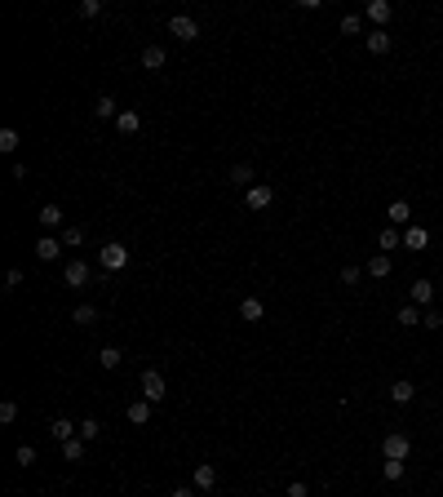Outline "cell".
<instances>
[{
	"instance_id": "cell-1",
	"label": "cell",
	"mask_w": 443,
	"mask_h": 497,
	"mask_svg": "<svg viewBox=\"0 0 443 497\" xmlns=\"http://www.w3.org/2000/svg\"><path fill=\"white\" fill-rule=\"evenodd\" d=\"M408 453H412V439L403 431H390L381 439V457H390V462H408Z\"/></svg>"
},
{
	"instance_id": "cell-2",
	"label": "cell",
	"mask_w": 443,
	"mask_h": 497,
	"mask_svg": "<svg viewBox=\"0 0 443 497\" xmlns=\"http://www.w3.org/2000/svg\"><path fill=\"white\" fill-rule=\"evenodd\" d=\"M168 36L182 40V45H191L195 36H200V23H195L191 14H173V18H168Z\"/></svg>"
},
{
	"instance_id": "cell-3",
	"label": "cell",
	"mask_w": 443,
	"mask_h": 497,
	"mask_svg": "<svg viewBox=\"0 0 443 497\" xmlns=\"http://www.w3.org/2000/svg\"><path fill=\"white\" fill-rule=\"evenodd\" d=\"M142 400H151V404L168 400V382H164V373H155V369H147V373H142Z\"/></svg>"
},
{
	"instance_id": "cell-4",
	"label": "cell",
	"mask_w": 443,
	"mask_h": 497,
	"mask_svg": "<svg viewBox=\"0 0 443 497\" xmlns=\"http://www.w3.org/2000/svg\"><path fill=\"white\" fill-rule=\"evenodd\" d=\"M98 262H102L107 271H120V267H129V249L120 245V240H111V245L98 249Z\"/></svg>"
},
{
	"instance_id": "cell-5",
	"label": "cell",
	"mask_w": 443,
	"mask_h": 497,
	"mask_svg": "<svg viewBox=\"0 0 443 497\" xmlns=\"http://www.w3.org/2000/svg\"><path fill=\"white\" fill-rule=\"evenodd\" d=\"M62 280H67V289H84V284L93 280V267H89V262H67Z\"/></svg>"
},
{
	"instance_id": "cell-6",
	"label": "cell",
	"mask_w": 443,
	"mask_h": 497,
	"mask_svg": "<svg viewBox=\"0 0 443 497\" xmlns=\"http://www.w3.org/2000/svg\"><path fill=\"white\" fill-rule=\"evenodd\" d=\"M244 204H249V209H270V204H275V191H270L266 182H253L249 195H244Z\"/></svg>"
},
{
	"instance_id": "cell-7",
	"label": "cell",
	"mask_w": 443,
	"mask_h": 497,
	"mask_svg": "<svg viewBox=\"0 0 443 497\" xmlns=\"http://www.w3.org/2000/svg\"><path fill=\"white\" fill-rule=\"evenodd\" d=\"M191 484H195L200 493H213V484H218V466H213V462H200V466L191 471Z\"/></svg>"
},
{
	"instance_id": "cell-8",
	"label": "cell",
	"mask_w": 443,
	"mask_h": 497,
	"mask_svg": "<svg viewBox=\"0 0 443 497\" xmlns=\"http://www.w3.org/2000/svg\"><path fill=\"white\" fill-rule=\"evenodd\" d=\"M390 14H394L390 0H368V9H364V18H368V23H377L381 32H385V23H390Z\"/></svg>"
},
{
	"instance_id": "cell-9",
	"label": "cell",
	"mask_w": 443,
	"mask_h": 497,
	"mask_svg": "<svg viewBox=\"0 0 443 497\" xmlns=\"http://www.w3.org/2000/svg\"><path fill=\"white\" fill-rule=\"evenodd\" d=\"M49 435L58 439V444H67V439L80 435V422H71V417H53V422H49Z\"/></svg>"
},
{
	"instance_id": "cell-10",
	"label": "cell",
	"mask_w": 443,
	"mask_h": 497,
	"mask_svg": "<svg viewBox=\"0 0 443 497\" xmlns=\"http://www.w3.org/2000/svg\"><path fill=\"white\" fill-rule=\"evenodd\" d=\"M58 253H62V240L58 236H40V240H36V258H40V262H58Z\"/></svg>"
},
{
	"instance_id": "cell-11",
	"label": "cell",
	"mask_w": 443,
	"mask_h": 497,
	"mask_svg": "<svg viewBox=\"0 0 443 497\" xmlns=\"http://www.w3.org/2000/svg\"><path fill=\"white\" fill-rule=\"evenodd\" d=\"M36 218H40L45 231H58V227H62V204H53V200L40 204V213H36Z\"/></svg>"
},
{
	"instance_id": "cell-12",
	"label": "cell",
	"mask_w": 443,
	"mask_h": 497,
	"mask_svg": "<svg viewBox=\"0 0 443 497\" xmlns=\"http://www.w3.org/2000/svg\"><path fill=\"white\" fill-rule=\"evenodd\" d=\"M385 218H390V227H408V222H412V204L408 200H394L390 209H385Z\"/></svg>"
},
{
	"instance_id": "cell-13",
	"label": "cell",
	"mask_w": 443,
	"mask_h": 497,
	"mask_svg": "<svg viewBox=\"0 0 443 497\" xmlns=\"http://www.w3.org/2000/svg\"><path fill=\"white\" fill-rule=\"evenodd\" d=\"M408 298H412V306H430L435 302V284H430V280H417V284L408 289Z\"/></svg>"
},
{
	"instance_id": "cell-14",
	"label": "cell",
	"mask_w": 443,
	"mask_h": 497,
	"mask_svg": "<svg viewBox=\"0 0 443 497\" xmlns=\"http://www.w3.org/2000/svg\"><path fill=\"white\" fill-rule=\"evenodd\" d=\"M390 400H394V404H412V400H417V387H412L408 378H399V382L390 387Z\"/></svg>"
},
{
	"instance_id": "cell-15",
	"label": "cell",
	"mask_w": 443,
	"mask_h": 497,
	"mask_svg": "<svg viewBox=\"0 0 443 497\" xmlns=\"http://www.w3.org/2000/svg\"><path fill=\"white\" fill-rule=\"evenodd\" d=\"M364 45H368V53H377V58H381V53H390V36H385L381 27H377V32H368V36H364Z\"/></svg>"
},
{
	"instance_id": "cell-16",
	"label": "cell",
	"mask_w": 443,
	"mask_h": 497,
	"mask_svg": "<svg viewBox=\"0 0 443 497\" xmlns=\"http://www.w3.org/2000/svg\"><path fill=\"white\" fill-rule=\"evenodd\" d=\"M394 320H399L403 329H417V324L426 320V311H421V306H412V302H408V306H399V315H394Z\"/></svg>"
},
{
	"instance_id": "cell-17",
	"label": "cell",
	"mask_w": 443,
	"mask_h": 497,
	"mask_svg": "<svg viewBox=\"0 0 443 497\" xmlns=\"http://www.w3.org/2000/svg\"><path fill=\"white\" fill-rule=\"evenodd\" d=\"M93 116L98 120H116L120 116V107H116V98H111V93H102L98 102H93Z\"/></svg>"
},
{
	"instance_id": "cell-18",
	"label": "cell",
	"mask_w": 443,
	"mask_h": 497,
	"mask_svg": "<svg viewBox=\"0 0 443 497\" xmlns=\"http://www.w3.org/2000/svg\"><path fill=\"white\" fill-rule=\"evenodd\" d=\"M262 315H266V306H262V302H257V298H244V302H240V320H249V324H257V320H262Z\"/></svg>"
},
{
	"instance_id": "cell-19",
	"label": "cell",
	"mask_w": 443,
	"mask_h": 497,
	"mask_svg": "<svg viewBox=\"0 0 443 497\" xmlns=\"http://www.w3.org/2000/svg\"><path fill=\"white\" fill-rule=\"evenodd\" d=\"M364 271H368L372 280H385L394 267H390V258H385V253H377V258H368V267H364Z\"/></svg>"
},
{
	"instance_id": "cell-20",
	"label": "cell",
	"mask_w": 443,
	"mask_h": 497,
	"mask_svg": "<svg viewBox=\"0 0 443 497\" xmlns=\"http://www.w3.org/2000/svg\"><path fill=\"white\" fill-rule=\"evenodd\" d=\"M129 422H134V426H147L151 422V400H134V404H129Z\"/></svg>"
},
{
	"instance_id": "cell-21",
	"label": "cell",
	"mask_w": 443,
	"mask_h": 497,
	"mask_svg": "<svg viewBox=\"0 0 443 497\" xmlns=\"http://www.w3.org/2000/svg\"><path fill=\"white\" fill-rule=\"evenodd\" d=\"M116 129H120V134H138V129H142V116H138V111H120Z\"/></svg>"
},
{
	"instance_id": "cell-22",
	"label": "cell",
	"mask_w": 443,
	"mask_h": 497,
	"mask_svg": "<svg viewBox=\"0 0 443 497\" xmlns=\"http://www.w3.org/2000/svg\"><path fill=\"white\" fill-rule=\"evenodd\" d=\"M403 245H408V249H426L430 245V231L426 227H408V231H403Z\"/></svg>"
},
{
	"instance_id": "cell-23",
	"label": "cell",
	"mask_w": 443,
	"mask_h": 497,
	"mask_svg": "<svg viewBox=\"0 0 443 497\" xmlns=\"http://www.w3.org/2000/svg\"><path fill=\"white\" fill-rule=\"evenodd\" d=\"M142 67L147 71H160V67H164V49H160V45H147V49H142Z\"/></svg>"
},
{
	"instance_id": "cell-24",
	"label": "cell",
	"mask_w": 443,
	"mask_h": 497,
	"mask_svg": "<svg viewBox=\"0 0 443 497\" xmlns=\"http://www.w3.org/2000/svg\"><path fill=\"white\" fill-rule=\"evenodd\" d=\"M58 448H62V457H67V462H84V448H89V444L75 435V439H67V444H58Z\"/></svg>"
},
{
	"instance_id": "cell-25",
	"label": "cell",
	"mask_w": 443,
	"mask_h": 497,
	"mask_svg": "<svg viewBox=\"0 0 443 497\" xmlns=\"http://www.w3.org/2000/svg\"><path fill=\"white\" fill-rule=\"evenodd\" d=\"M120 360H125V351H120V346H102V351H98V364H102V369H120Z\"/></svg>"
},
{
	"instance_id": "cell-26",
	"label": "cell",
	"mask_w": 443,
	"mask_h": 497,
	"mask_svg": "<svg viewBox=\"0 0 443 497\" xmlns=\"http://www.w3.org/2000/svg\"><path fill=\"white\" fill-rule=\"evenodd\" d=\"M253 178H257V173H253V165H235L231 169V182L235 186H253Z\"/></svg>"
},
{
	"instance_id": "cell-27",
	"label": "cell",
	"mask_w": 443,
	"mask_h": 497,
	"mask_svg": "<svg viewBox=\"0 0 443 497\" xmlns=\"http://www.w3.org/2000/svg\"><path fill=\"white\" fill-rule=\"evenodd\" d=\"M71 320H75V324H93V320H98V306L80 302V306H75V311H71Z\"/></svg>"
},
{
	"instance_id": "cell-28",
	"label": "cell",
	"mask_w": 443,
	"mask_h": 497,
	"mask_svg": "<svg viewBox=\"0 0 443 497\" xmlns=\"http://www.w3.org/2000/svg\"><path fill=\"white\" fill-rule=\"evenodd\" d=\"M98 435H102L98 417H84V422H80V439H84V444H93V439H98Z\"/></svg>"
},
{
	"instance_id": "cell-29",
	"label": "cell",
	"mask_w": 443,
	"mask_h": 497,
	"mask_svg": "<svg viewBox=\"0 0 443 497\" xmlns=\"http://www.w3.org/2000/svg\"><path fill=\"white\" fill-rule=\"evenodd\" d=\"M0 151H18V129L14 125L0 129Z\"/></svg>"
},
{
	"instance_id": "cell-30",
	"label": "cell",
	"mask_w": 443,
	"mask_h": 497,
	"mask_svg": "<svg viewBox=\"0 0 443 497\" xmlns=\"http://www.w3.org/2000/svg\"><path fill=\"white\" fill-rule=\"evenodd\" d=\"M381 475H385L390 484H399V480H403V462H390V457H385V462H381Z\"/></svg>"
},
{
	"instance_id": "cell-31",
	"label": "cell",
	"mask_w": 443,
	"mask_h": 497,
	"mask_svg": "<svg viewBox=\"0 0 443 497\" xmlns=\"http://www.w3.org/2000/svg\"><path fill=\"white\" fill-rule=\"evenodd\" d=\"M359 32H364V18L359 14H346L342 18V36H359Z\"/></svg>"
},
{
	"instance_id": "cell-32",
	"label": "cell",
	"mask_w": 443,
	"mask_h": 497,
	"mask_svg": "<svg viewBox=\"0 0 443 497\" xmlns=\"http://www.w3.org/2000/svg\"><path fill=\"white\" fill-rule=\"evenodd\" d=\"M399 245H403L399 227H385V231H381V253H385V249H399Z\"/></svg>"
},
{
	"instance_id": "cell-33",
	"label": "cell",
	"mask_w": 443,
	"mask_h": 497,
	"mask_svg": "<svg viewBox=\"0 0 443 497\" xmlns=\"http://www.w3.org/2000/svg\"><path fill=\"white\" fill-rule=\"evenodd\" d=\"M62 245H67V249L84 245V227H62Z\"/></svg>"
},
{
	"instance_id": "cell-34",
	"label": "cell",
	"mask_w": 443,
	"mask_h": 497,
	"mask_svg": "<svg viewBox=\"0 0 443 497\" xmlns=\"http://www.w3.org/2000/svg\"><path fill=\"white\" fill-rule=\"evenodd\" d=\"M14 462H18V466H36V448H31V444H18Z\"/></svg>"
},
{
	"instance_id": "cell-35",
	"label": "cell",
	"mask_w": 443,
	"mask_h": 497,
	"mask_svg": "<svg viewBox=\"0 0 443 497\" xmlns=\"http://www.w3.org/2000/svg\"><path fill=\"white\" fill-rule=\"evenodd\" d=\"M14 417H18V404L14 400H0V426H9Z\"/></svg>"
},
{
	"instance_id": "cell-36",
	"label": "cell",
	"mask_w": 443,
	"mask_h": 497,
	"mask_svg": "<svg viewBox=\"0 0 443 497\" xmlns=\"http://www.w3.org/2000/svg\"><path fill=\"white\" fill-rule=\"evenodd\" d=\"M364 276H368L364 267H342V284H359Z\"/></svg>"
},
{
	"instance_id": "cell-37",
	"label": "cell",
	"mask_w": 443,
	"mask_h": 497,
	"mask_svg": "<svg viewBox=\"0 0 443 497\" xmlns=\"http://www.w3.org/2000/svg\"><path fill=\"white\" fill-rule=\"evenodd\" d=\"M102 14V0H80V18H98Z\"/></svg>"
},
{
	"instance_id": "cell-38",
	"label": "cell",
	"mask_w": 443,
	"mask_h": 497,
	"mask_svg": "<svg viewBox=\"0 0 443 497\" xmlns=\"http://www.w3.org/2000/svg\"><path fill=\"white\" fill-rule=\"evenodd\" d=\"M18 284H23V271H18V267H14V271H9V276H5V293H14V289H18Z\"/></svg>"
},
{
	"instance_id": "cell-39",
	"label": "cell",
	"mask_w": 443,
	"mask_h": 497,
	"mask_svg": "<svg viewBox=\"0 0 443 497\" xmlns=\"http://www.w3.org/2000/svg\"><path fill=\"white\" fill-rule=\"evenodd\" d=\"M284 497H310V489H306L301 480H293V484H288V493H284Z\"/></svg>"
},
{
	"instance_id": "cell-40",
	"label": "cell",
	"mask_w": 443,
	"mask_h": 497,
	"mask_svg": "<svg viewBox=\"0 0 443 497\" xmlns=\"http://www.w3.org/2000/svg\"><path fill=\"white\" fill-rule=\"evenodd\" d=\"M421 324H426V329H443V315L439 311H426V320H421Z\"/></svg>"
},
{
	"instance_id": "cell-41",
	"label": "cell",
	"mask_w": 443,
	"mask_h": 497,
	"mask_svg": "<svg viewBox=\"0 0 443 497\" xmlns=\"http://www.w3.org/2000/svg\"><path fill=\"white\" fill-rule=\"evenodd\" d=\"M168 497H200V489H195V484H182V489H173Z\"/></svg>"
}]
</instances>
